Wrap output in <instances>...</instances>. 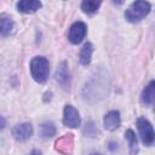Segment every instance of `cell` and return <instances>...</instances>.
Here are the masks:
<instances>
[{
    "label": "cell",
    "instance_id": "cell-1",
    "mask_svg": "<svg viewBox=\"0 0 155 155\" xmlns=\"http://www.w3.org/2000/svg\"><path fill=\"white\" fill-rule=\"evenodd\" d=\"M29 67H30L31 78L36 82L41 84L47 80L48 73H50V64H48L47 58H45L42 56H36V57L31 58Z\"/></svg>",
    "mask_w": 155,
    "mask_h": 155
},
{
    "label": "cell",
    "instance_id": "cell-2",
    "mask_svg": "<svg viewBox=\"0 0 155 155\" xmlns=\"http://www.w3.org/2000/svg\"><path fill=\"white\" fill-rule=\"evenodd\" d=\"M150 8L151 6L148 1H134L125 11V18L131 23H137L148 16Z\"/></svg>",
    "mask_w": 155,
    "mask_h": 155
},
{
    "label": "cell",
    "instance_id": "cell-3",
    "mask_svg": "<svg viewBox=\"0 0 155 155\" xmlns=\"http://www.w3.org/2000/svg\"><path fill=\"white\" fill-rule=\"evenodd\" d=\"M137 128H138L142 143L144 145H147V147L151 145L154 143V138H155L151 124L145 117H138V120H137Z\"/></svg>",
    "mask_w": 155,
    "mask_h": 155
},
{
    "label": "cell",
    "instance_id": "cell-4",
    "mask_svg": "<svg viewBox=\"0 0 155 155\" xmlns=\"http://www.w3.org/2000/svg\"><path fill=\"white\" fill-rule=\"evenodd\" d=\"M86 31H87V27L84 22H75L70 25L69 31H68V40L71 44H80L85 36H86Z\"/></svg>",
    "mask_w": 155,
    "mask_h": 155
},
{
    "label": "cell",
    "instance_id": "cell-5",
    "mask_svg": "<svg viewBox=\"0 0 155 155\" xmlns=\"http://www.w3.org/2000/svg\"><path fill=\"white\" fill-rule=\"evenodd\" d=\"M80 115L79 111L73 107V105H65L63 110V124L67 127L70 128H76L80 126Z\"/></svg>",
    "mask_w": 155,
    "mask_h": 155
},
{
    "label": "cell",
    "instance_id": "cell-6",
    "mask_svg": "<svg viewBox=\"0 0 155 155\" xmlns=\"http://www.w3.org/2000/svg\"><path fill=\"white\" fill-rule=\"evenodd\" d=\"M33 134V126L29 122H23L19 125H16L12 128V136L18 142H24L29 139Z\"/></svg>",
    "mask_w": 155,
    "mask_h": 155
},
{
    "label": "cell",
    "instance_id": "cell-7",
    "mask_svg": "<svg viewBox=\"0 0 155 155\" xmlns=\"http://www.w3.org/2000/svg\"><path fill=\"white\" fill-rule=\"evenodd\" d=\"M73 147H74V137L71 133L62 136L56 140V144H54V149L63 155L70 154L73 151Z\"/></svg>",
    "mask_w": 155,
    "mask_h": 155
},
{
    "label": "cell",
    "instance_id": "cell-8",
    "mask_svg": "<svg viewBox=\"0 0 155 155\" xmlns=\"http://www.w3.org/2000/svg\"><path fill=\"white\" fill-rule=\"evenodd\" d=\"M54 78H56V81L64 88H67L69 86V82H70V74H69V69H68V64L65 62H62L57 70H56V74H54Z\"/></svg>",
    "mask_w": 155,
    "mask_h": 155
},
{
    "label": "cell",
    "instance_id": "cell-9",
    "mask_svg": "<svg viewBox=\"0 0 155 155\" xmlns=\"http://www.w3.org/2000/svg\"><path fill=\"white\" fill-rule=\"evenodd\" d=\"M103 124L108 131H115L116 128L120 127V124H121L120 113L117 110H110L109 113L105 114L103 119Z\"/></svg>",
    "mask_w": 155,
    "mask_h": 155
},
{
    "label": "cell",
    "instance_id": "cell-10",
    "mask_svg": "<svg viewBox=\"0 0 155 155\" xmlns=\"http://www.w3.org/2000/svg\"><path fill=\"white\" fill-rule=\"evenodd\" d=\"M16 7L22 13H34L41 7L39 0H22L16 4Z\"/></svg>",
    "mask_w": 155,
    "mask_h": 155
},
{
    "label": "cell",
    "instance_id": "cell-11",
    "mask_svg": "<svg viewBox=\"0 0 155 155\" xmlns=\"http://www.w3.org/2000/svg\"><path fill=\"white\" fill-rule=\"evenodd\" d=\"M154 96H155V81L151 80L149 82V85L143 90L140 101H142V103H144L147 105H151L154 102Z\"/></svg>",
    "mask_w": 155,
    "mask_h": 155
},
{
    "label": "cell",
    "instance_id": "cell-12",
    "mask_svg": "<svg viewBox=\"0 0 155 155\" xmlns=\"http://www.w3.org/2000/svg\"><path fill=\"white\" fill-rule=\"evenodd\" d=\"M13 29V21L10 16H7L6 13L0 15V35L1 36H6L8 35Z\"/></svg>",
    "mask_w": 155,
    "mask_h": 155
},
{
    "label": "cell",
    "instance_id": "cell-13",
    "mask_svg": "<svg viewBox=\"0 0 155 155\" xmlns=\"http://www.w3.org/2000/svg\"><path fill=\"white\" fill-rule=\"evenodd\" d=\"M92 52H93V46H92V44H91V42L84 44V46L81 47L80 53H79V59H80V63H81L82 65L90 64L91 57H92Z\"/></svg>",
    "mask_w": 155,
    "mask_h": 155
},
{
    "label": "cell",
    "instance_id": "cell-14",
    "mask_svg": "<svg viewBox=\"0 0 155 155\" xmlns=\"http://www.w3.org/2000/svg\"><path fill=\"white\" fill-rule=\"evenodd\" d=\"M101 4H102L101 1H96V0H84L81 2V10L85 13L92 15V13H94L99 8Z\"/></svg>",
    "mask_w": 155,
    "mask_h": 155
},
{
    "label": "cell",
    "instance_id": "cell-15",
    "mask_svg": "<svg viewBox=\"0 0 155 155\" xmlns=\"http://www.w3.org/2000/svg\"><path fill=\"white\" fill-rule=\"evenodd\" d=\"M56 134V127L52 122H44L40 125V136L45 139L51 138Z\"/></svg>",
    "mask_w": 155,
    "mask_h": 155
},
{
    "label": "cell",
    "instance_id": "cell-16",
    "mask_svg": "<svg viewBox=\"0 0 155 155\" xmlns=\"http://www.w3.org/2000/svg\"><path fill=\"white\" fill-rule=\"evenodd\" d=\"M125 137L126 139L128 140V144H130V148L132 151H136L137 150V138H136V134L132 130H127L125 132Z\"/></svg>",
    "mask_w": 155,
    "mask_h": 155
},
{
    "label": "cell",
    "instance_id": "cell-17",
    "mask_svg": "<svg viewBox=\"0 0 155 155\" xmlns=\"http://www.w3.org/2000/svg\"><path fill=\"white\" fill-rule=\"evenodd\" d=\"M84 132H85V134H86V136H88V137H94V136L98 133V130L94 127V125H93L92 122H90V124H87V125H86V127H85Z\"/></svg>",
    "mask_w": 155,
    "mask_h": 155
},
{
    "label": "cell",
    "instance_id": "cell-18",
    "mask_svg": "<svg viewBox=\"0 0 155 155\" xmlns=\"http://www.w3.org/2000/svg\"><path fill=\"white\" fill-rule=\"evenodd\" d=\"M5 126H6V121H5V119L0 115V130H2Z\"/></svg>",
    "mask_w": 155,
    "mask_h": 155
},
{
    "label": "cell",
    "instance_id": "cell-19",
    "mask_svg": "<svg viewBox=\"0 0 155 155\" xmlns=\"http://www.w3.org/2000/svg\"><path fill=\"white\" fill-rule=\"evenodd\" d=\"M115 148H117V144L114 143V142H110V143H109V149H110V150H114Z\"/></svg>",
    "mask_w": 155,
    "mask_h": 155
},
{
    "label": "cell",
    "instance_id": "cell-20",
    "mask_svg": "<svg viewBox=\"0 0 155 155\" xmlns=\"http://www.w3.org/2000/svg\"><path fill=\"white\" fill-rule=\"evenodd\" d=\"M29 155H41V151H40V150H36V149H35V150H33V151H31V153H30Z\"/></svg>",
    "mask_w": 155,
    "mask_h": 155
},
{
    "label": "cell",
    "instance_id": "cell-21",
    "mask_svg": "<svg viewBox=\"0 0 155 155\" xmlns=\"http://www.w3.org/2000/svg\"><path fill=\"white\" fill-rule=\"evenodd\" d=\"M90 155H101L99 153H92V154H90Z\"/></svg>",
    "mask_w": 155,
    "mask_h": 155
}]
</instances>
